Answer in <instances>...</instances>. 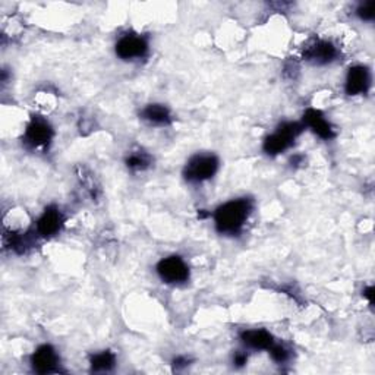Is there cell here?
<instances>
[{
  "label": "cell",
  "instance_id": "2",
  "mask_svg": "<svg viewBox=\"0 0 375 375\" xmlns=\"http://www.w3.org/2000/svg\"><path fill=\"white\" fill-rule=\"evenodd\" d=\"M302 131H304V125L298 122H283L277 126L276 132L266 138L263 148L268 155H277L289 148Z\"/></svg>",
  "mask_w": 375,
  "mask_h": 375
},
{
  "label": "cell",
  "instance_id": "18",
  "mask_svg": "<svg viewBox=\"0 0 375 375\" xmlns=\"http://www.w3.org/2000/svg\"><path fill=\"white\" fill-rule=\"evenodd\" d=\"M188 365H190V359H188L186 356H178L175 360H173V367H175L176 369L185 368Z\"/></svg>",
  "mask_w": 375,
  "mask_h": 375
},
{
  "label": "cell",
  "instance_id": "20",
  "mask_svg": "<svg viewBox=\"0 0 375 375\" xmlns=\"http://www.w3.org/2000/svg\"><path fill=\"white\" fill-rule=\"evenodd\" d=\"M364 296L369 300V304H371V305L374 304V287H372V286L367 287V289L364 291Z\"/></svg>",
  "mask_w": 375,
  "mask_h": 375
},
{
  "label": "cell",
  "instance_id": "19",
  "mask_svg": "<svg viewBox=\"0 0 375 375\" xmlns=\"http://www.w3.org/2000/svg\"><path fill=\"white\" fill-rule=\"evenodd\" d=\"M247 360H248L247 353H243V352H238V353H235L234 362H235L236 367H243L245 364H247Z\"/></svg>",
  "mask_w": 375,
  "mask_h": 375
},
{
  "label": "cell",
  "instance_id": "15",
  "mask_svg": "<svg viewBox=\"0 0 375 375\" xmlns=\"http://www.w3.org/2000/svg\"><path fill=\"white\" fill-rule=\"evenodd\" d=\"M153 158L144 151H135L126 157V166L132 170H146L151 166Z\"/></svg>",
  "mask_w": 375,
  "mask_h": 375
},
{
  "label": "cell",
  "instance_id": "12",
  "mask_svg": "<svg viewBox=\"0 0 375 375\" xmlns=\"http://www.w3.org/2000/svg\"><path fill=\"white\" fill-rule=\"evenodd\" d=\"M240 340L245 346H248L251 349L257 351H270L271 346L274 344L273 335L267 330L255 328V330H245L240 333Z\"/></svg>",
  "mask_w": 375,
  "mask_h": 375
},
{
  "label": "cell",
  "instance_id": "14",
  "mask_svg": "<svg viewBox=\"0 0 375 375\" xmlns=\"http://www.w3.org/2000/svg\"><path fill=\"white\" fill-rule=\"evenodd\" d=\"M90 365L93 372H109L116 365V356L110 351H103L91 356Z\"/></svg>",
  "mask_w": 375,
  "mask_h": 375
},
{
  "label": "cell",
  "instance_id": "6",
  "mask_svg": "<svg viewBox=\"0 0 375 375\" xmlns=\"http://www.w3.org/2000/svg\"><path fill=\"white\" fill-rule=\"evenodd\" d=\"M148 53V41L138 34H126L116 43V54L122 61H135L146 57Z\"/></svg>",
  "mask_w": 375,
  "mask_h": 375
},
{
  "label": "cell",
  "instance_id": "1",
  "mask_svg": "<svg viewBox=\"0 0 375 375\" xmlns=\"http://www.w3.org/2000/svg\"><path fill=\"white\" fill-rule=\"evenodd\" d=\"M252 211L250 198L232 199L220 206L214 213L215 229L223 235H238Z\"/></svg>",
  "mask_w": 375,
  "mask_h": 375
},
{
  "label": "cell",
  "instance_id": "9",
  "mask_svg": "<svg viewBox=\"0 0 375 375\" xmlns=\"http://www.w3.org/2000/svg\"><path fill=\"white\" fill-rule=\"evenodd\" d=\"M369 85H371V75L365 66H353L349 69L344 85L346 94L349 95L365 94L369 90Z\"/></svg>",
  "mask_w": 375,
  "mask_h": 375
},
{
  "label": "cell",
  "instance_id": "3",
  "mask_svg": "<svg viewBox=\"0 0 375 375\" xmlns=\"http://www.w3.org/2000/svg\"><path fill=\"white\" fill-rule=\"evenodd\" d=\"M219 170V158L214 154H197L186 163L183 176L188 182H204L211 179Z\"/></svg>",
  "mask_w": 375,
  "mask_h": 375
},
{
  "label": "cell",
  "instance_id": "4",
  "mask_svg": "<svg viewBox=\"0 0 375 375\" xmlns=\"http://www.w3.org/2000/svg\"><path fill=\"white\" fill-rule=\"evenodd\" d=\"M157 273L160 279L169 284L185 283L190 279V268H188L186 263L178 255L163 258L157 264Z\"/></svg>",
  "mask_w": 375,
  "mask_h": 375
},
{
  "label": "cell",
  "instance_id": "11",
  "mask_svg": "<svg viewBox=\"0 0 375 375\" xmlns=\"http://www.w3.org/2000/svg\"><path fill=\"white\" fill-rule=\"evenodd\" d=\"M336 57L337 49L330 41H316L305 50V59L316 65L331 63Z\"/></svg>",
  "mask_w": 375,
  "mask_h": 375
},
{
  "label": "cell",
  "instance_id": "10",
  "mask_svg": "<svg viewBox=\"0 0 375 375\" xmlns=\"http://www.w3.org/2000/svg\"><path fill=\"white\" fill-rule=\"evenodd\" d=\"M304 123L321 139L328 141V139H333L336 137L333 126H331V123L326 119V116L320 110L308 109L304 113Z\"/></svg>",
  "mask_w": 375,
  "mask_h": 375
},
{
  "label": "cell",
  "instance_id": "16",
  "mask_svg": "<svg viewBox=\"0 0 375 375\" xmlns=\"http://www.w3.org/2000/svg\"><path fill=\"white\" fill-rule=\"evenodd\" d=\"M356 13L362 21H372L375 17V2L362 3L356 9Z\"/></svg>",
  "mask_w": 375,
  "mask_h": 375
},
{
  "label": "cell",
  "instance_id": "5",
  "mask_svg": "<svg viewBox=\"0 0 375 375\" xmlns=\"http://www.w3.org/2000/svg\"><path fill=\"white\" fill-rule=\"evenodd\" d=\"M53 138V129L50 123L40 116H34L28 123L24 141L28 147L34 150H45Z\"/></svg>",
  "mask_w": 375,
  "mask_h": 375
},
{
  "label": "cell",
  "instance_id": "7",
  "mask_svg": "<svg viewBox=\"0 0 375 375\" xmlns=\"http://www.w3.org/2000/svg\"><path fill=\"white\" fill-rule=\"evenodd\" d=\"M31 367L38 374L56 372L59 368V355L50 344H43L31 356Z\"/></svg>",
  "mask_w": 375,
  "mask_h": 375
},
{
  "label": "cell",
  "instance_id": "8",
  "mask_svg": "<svg viewBox=\"0 0 375 375\" xmlns=\"http://www.w3.org/2000/svg\"><path fill=\"white\" fill-rule=\"evenodd\" d=\"M63 214L57 207H47L37 222V234L43 238L54 236L63 226Z\"/></svg>",
  "mask_w": 375,
  "mask_h": 375
},
{
  "label": "cell",
  "instance_id": "17",
  "mask_svg": "<svg viewBox=\"0 0 375 375\" xmlns=\"http://www.w3.org/2000/svg\"><path fill=\"white\" fill-rule=\"evenodd\" d=\"M270 353H271L273 360H276L277 364H283L287 359H289V351L283 348L282 344H273L270 348Z\"/></svg>",
  "mask_w": 375,
  "mask_h": 375
},
{
  "label": "cell",
  "instance_id": "13",
  "mask_svg": "<svg viewBox=\"0 0 375 375\" xmlns=\"http://www.w3.org/2000/svg\"><path fill=\"white\" fill-rule=\"evenodd\" d=\"M141 116L153 125H169L171 122L170 110L163 105H148L141 112Z\"/></svg>",
  "mask_w": 375,
  "mask_h": 375
}]
</instances>
